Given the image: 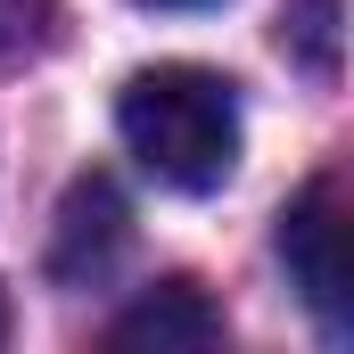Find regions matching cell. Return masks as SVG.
<instances>
[{"label": "cell", "mask_w": 354, "mask_h": 354, "mask_svg": "<svg viewBox=\"0 0 354 354\" xmlns=\"http://www.w3.org/2000/svg\"><path fill=\"white\" fill-rule=\"evenodd\" d=\"M140 8H206V0H140Z\"/></svg>", "instance_id": "6"}, {"label": "cell", "mask_w": 354, "mask_h": 354, "mask_svg": "<svg viewBox=\"0 0 354 354\" xmlns=\"http://www.w3.org/2000/svg\"><path fill=\"white\" fill-rule=\"evenodd\" d=\"M124 248V198L115 181H83L66 198V223H58V272H107V256Z\"/></svg>", "instance_id": "4"}, {"label": "cell", "mask_w": 354, "mask_h": 354, "mask_svg": "<svg viewBox=\"0 0 354 354\" xmlns=\"http://www.w3.org/2000/svg\"><path fill=\"white\" fill-rule=\"evenodd\" d=\"M115 132L140 157V174L206 198L239 165V91L214 66H149L115 91Z\"/></svg>", "instance_id": "1"}, {"label": "cell", "mask_w": 354, "mask_h": 354, "mask_svg": "<svg viewBox=\"0 0 354 354\" xmlns=\"http://www.w3.org/2000/svg\"><path fill=\"white\" fill-rule=\"evenodd\" d=\"M107 338H115V346H157V354L165 346H214V338H223V313L206 305L198 280H165V288H149Z\"/></svg>", "instance_id": "3"}, {"label": "cell", "mask_w": 354, "mask_h": 354, "mask_svg": "<svg viewBox=\"0 0 354 354\" xmlns=\"http://www.w3.org/2000/svg\"><path fill=\"white\" fill-rule=\"evenodd\" d=\"M288 50H305L313 75H338V0H297L288 8Z\"/></svg>", "instance_id": "5"}, {"label": "cell", "mask_w": 354, "mask_h": 354, "mask_svg": "<svg viewBox=\"0 0 354 354\" xmlns=\"http://www.w3.org/2000/svg\"><path fill=\"white\" fill-rule=\"evenodd\" d=\"M280 264H288V288L313 305V322L330 338H346L354 330V272H346V198H338V174H322L280 214Z\"/></svg>", "instance_id": "2"}]
</instances>
